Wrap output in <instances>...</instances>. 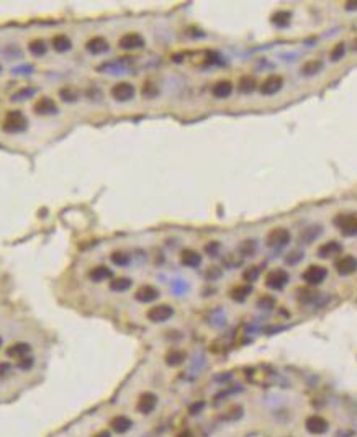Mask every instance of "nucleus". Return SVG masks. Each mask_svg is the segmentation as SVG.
I'll list each match as a JSON object with an SVG mask.
<instances>
[{"mask_svg":"<svg viewBox=\"0 0 357 437\" xmlns=\"http://www.w3.org/2000/svg\"><path fill=\"white\" fill-rule=\"evenodd\" d=\"M27 126H28L27 116L18 110L8 111L5 115V120L2 123V130L8 133V135H17V133L25 131Z\"/></svg>","mask_w":357,"mask_h":437,"instance_id":"1","label":"nucleus"},{"mask_svg":"<svg viewBox=\"0 0 357 437\" xmlns=\"http://www.w3.org/2000/svg\"><path fill=\"white\" fill-rule=\"evenodd\" d=\"M290 238H292L290 231H288L287 228L278 226V228H274L267 233L266 244L272 249H282V247H285L288 243H290Z\"/></svg>","mask_w":357,"mask_h":437,"instance_id":"2","label":"nucleus"},{"mask_svg":"<svg viewBox=\"0 0 357 437\" xmlns=\"http://www.w3.org/2000/svg\"><path fill=\"white\" fill-rule=\"evenodd\" d=\"M172 316H174V308L167 303L154 304V306H151L148 311H146V318H148L151 323H165Z\"/></svg>","mask_w":357,"mask_h":437,"instance_id":"3","label":"nucleus"},{"mask_svg":"<svg viewBox=\"0 0 357 437\" xmlns=\"http://www.w3.org/2000/svg\"><path fill=\"white\" fill-rule=\"evenodd\" d=\"M288 280H290V275H288L287 270L283 269H274L271 270L267 275H266V287L271 288V290H275V292H278V290H283L285 288V285L288 283Z\"/></svg>","mask_w":357,"mask_h":437,"instance_id":"4","label":"nucleus"},{"mask_svg":"<svg viewBox=\"0 0 357 437\" xmlns=\"http://www.w3.org/2000/svg\"><path fill=\"white\" fill-rule=\"evenodd\" d=\"M158 403H159V398L156 393L144 391V393H141L138 396V400H136V411H138L139 414L148 416L158 408Z\"/></svg>","mask_w":357,"mask_h":437,"instance_id":"5","label":"nucleus"},{"mask_svg":"<svg viewBox=\"0 0 357 437\" xmlns=\"http://www.w3.org/2000/svg\"><path fill=\"white\" fill-rule=\"evenodd\" d=\"M334 224L341 229V233L344 236H354L357 234V213L336 216Z\"/></svg>","mask_w":357,"mask_h":437,"instance_id":"6","label":"nucleus"},{"mask_svg":"<svg viewBox=\"0 0 357 437\" xmlns=\"http://www.w3.org/2000/svg\"><path fill=\"white\" fill-rule=\"evenodd\" d=\"M328 270L323 265H310L306 270H303L302 278L308 285H320L326 280Z\"/></svg>","mask_w":357,"mask_h":437,"instance_id":"7","label":"nucleus"},{"mask_svg":"<svg viewBox=\"0 0 357 437\" xmlns=\"http://www.w3.org/2000/svg\"><path fill=\"white\" fill-rule=\"evenodd\" d=\"M110 93L116 102H128L135 97L136 88L133 83H130V82H118L111 87Z\"/></svg>","mask_w":357,"mask_h":437,"instance_id":"8","label":"nucleus"},{"mask_svg":"<svg viewBox=\"0 0 357 437\" xmlns=\"http://www.w3.org/2000/svg\"><path fill=\"white\" fill-rule=\"evenodd\" d=\"M305 429L310 432V434L321 436V434H326V432H328V429H330V424H328V421L325 419V417H321L318 414H313V416L306 417Z\"/></svg>","mask_w":357,"mask_h":437,"instance_id":"9","label":"nucleus"},{"mask_svg":"<svg viewBox=\"0 0 357 437\" xmlns=\"http://www.w3.org/2000/svg\"><path fill=\"white\" fill-rule=\"evenodd\" d=\"M282 87H283V77L274 74V76H269L266 81L261 83V93L266 97L275 95L277 92L282 90Z\"/></svg>","mask_w":357,"mask_h":437,"instance_id":"10","label":"nucleus"},{"mask_svg":"<svg viewBox=\"0 0 357 437\" xmlns=\"http://www.w3.org/2000/svg\"><path fill=\"white\" fill-rule=\"evenodd\" d=\"M33 111L41 116L55 115V113H57V105L51 97H41V98H38L35 102V105H33Z\"/></svg>","mask_w":357,"mask_h":437,"instance_id":"11","label":"nucleus"},{"mask_svg":"<svg viewBox=\"0 0 357 437\" xmlns=\"http://www.w3.org/2000/svg\"><path fill=\"white\" fill-rule=\"evenodd\" d=\"M118 46L121 49H126V51H131V49H139L144 46V38L141 36L139 33H126L120 38Z\"/></svg>","mask_w":357,"mask_h":437,"instance_id":"12","label":"nucleus"},{"mask_svg":"<svg viewBox=\"0 0 357 437\" xmlns=\"http://www.w3.org/2000/svg\"><path fill=\"white\" fill-rule=\"evenodd\" d=\"M135 298L139 303H153L154 300L159 298V290L153 285H141L135 292Z\"/></svg>","mask_w":357,"mask_h":437,"instance_id":"13","label":"nucleus"},{"mask_svg":"<svg viewBox=\"0 0 357 437\" xmlns=\"http://www.w3.org/2000/svg\"><path fill=\"white\" fill-rule=\"evenodd\" d=\"M131 427H133V421L125 414H116L110 419V429L116 434H126Z\"/></svg>","mask_w":357,"mask_h":437,"instance_id":"14","label":"nucleus"},{"mask_svg":"<svg viewBox=\"0 0 357 437\" xmlns=\"http://www.w3.org/2000/svg\"><path fill=\"white\" fill-rule=\"evenodd\" d=\"M30 352H31V346L28 342H15L7 347L5 355L10 358H17V360H22L23 357L30 355Z\"/></svg>","mask_w":357,"mask_h":437,"instance_id":"15","label":"nucleus"},{"mask_svg":"<svg viewBox=\"0 0 357 437\" xmlns=\"http://www.w3.org/2000/svg\"><path fill=\"white\" fill-rule=\"evenodd\" d=\"M336 270L339 275H351L357 270V259L354 255H342L341 259H337L336 262Z\"/></svg>","mask_w":357,"mask_h":437,"instance_id":"16","label":"nucleus"},{"mask_svg":"<svg viewBox=\"0 0 357 437\" xmlns=\"http://www.w3.org/2000/svg\"><path fill=\"white\" fill-rule=\"evenodd\" d=\"M180 264L189 269L198 267V265L202 264V254L193 249H184L182 252H180Z\"/></svg>","mask_w":357,"mask_h":437,"instance_id":"17","label":"nucleus"},{"mask_svg":"<svg viewBox=\"0 0 357 437\" xmlns=\"http://www.w3.org/2000/svg\"><path fill=\"white\" fill-rule=\"evenodd\" d=\"M111 270L107 267V265H95V267H92L89 272H87V277H89V280H92L94 283H100L104 282V280H109L111 278Z\"/></svg>","mask_w":357,"mask_h":437,"instance_id":"18","label":"nucleus"},{"mask_svg":"<svg viewBox=\"0 0 357 437\" xmlns=\"http://www.w3.org/2000/svg\"><path fill=\"white\" fill-rule=\"evenodd\" d=\"M109 41L102 36H94L85 43V49L92 54H104L109 51Z\"/></svg>","mask_w":357,"mask_h":437,"instance_id":"19","label":"nucleus"},{"mask_svg":"<svg viewBox=\"0 0 357 437\" xmlns=\"http://www.w3.org/2000/svg\"><path fill=\"white\" fill-rule=\"evenodd\" d=\"M341 250H342V246L337 243V241H328V243L321 244L320 247H318V255H320L321 259H330L332 255L339 254Z\"/></svg>","mask_w":357,"mask_h":437,"instance_id":"20","label":"nucleus"},{"mask_svg":"<svg viewBox=\"0 0 357 437\" xmlns=\"http://www.w3.org/2000/svg\"><path fill=\"white\" fill-rule=\"evenodd\" d=\"M185 358H187V354L184 351H180V349H172V351H169L165 354L164 360L169 367H179L185 362Z\"/></svg>","mask_w":357,"mask_h":437,"instance_id":"21","label":"nucleus"},{"mask_svg":"<svg viewBox=\"0 0 357 437\" xmlns=\"http://www.w3.org/2000/svg\"><path fill=\"white\" fill-rule=\"evenodd\" d=\"M233 92V83L229 81H220L213 85L212 93L215 98H228Z\"/></svg>","mask_w":357,"mask_h":437,"instance_id":"22","label":"nucleus"},{"mask_svg":"<svg viewBox=\"0 0 357 437\" xmlns=\"http://www.w3.org/2000/svg\"><path fill=\"white\" fill-rule=\"evenodd\" d=\"M51 46L57 53H67L72 48V41L69 39V36H66V34H56L51 41Z\"/></svg>","mask_w":357,"mask_h":437,"instance_id":"23","label":"nucleus"},{"mask_svg":"<svg viewBox=\"0 0 357 437\" xmlns=\"http://www.w3.org/2000/svg\"><path fill=\"white\" fill-rule=\"evenodd\" d=\"M251 292H252V287L251 285H236V287H233L231 288V292H229V297H231L234 301H244V300H246L249 295H251Z\"/></svg>","mask_w":357,"mask_h":437,"instance_id":"24","label":"nucleus"},{"mask_svg":"<svg viewBox=\"0 0 357 437\" xmlns=\"http://www.w3.org/2000/svg\"><path fill=\"white\" fill-rule=\"evenodd\" d=\"M131 285H133V282H131V278L128 277H115L110 280V290L116 293L126 292V290L131 288Z\"/></svg>","mask_w":357,"mask_h":437,"instance_id":"25","label":"nucleus"},{"mask_svg":"<svg viewBox=\"0 0 357 437\" xmlns=\"http://www.w3.org/2000/svg\"><path fill=\"white\" fill-rule=\"evenodd\" d=\"M320 234H321V226H308V228H305V231H302L300 241H302V243L310 244V243H313V241H315Z\"/></svg>","mask_w":357,"mask_h":437,"instance_id":"26","label":"nucleus"},{"mask_svg":"<svg viewBox=\"0 0 357 437\" xmlns=\"http://www.w3.org/2000/svg\"><path fill=\"white\" fill-rule=\"evenodd\" d=\"M323 69V61H318V59H313V61H306L302 66V74L303 76H315Z\"/></svg>","mask_w":357,"mask_h":437,"instance_id":"27","label":"nucleus"},{"mask_svg":"<svg viewBox=\"0 0 357 437\" xmlns=\"http://www.w3.org/2000/svg\"><path fill=\"white\" fill-rule=\"evenodd\" d=\"M254 88H256V79L252 76H244L239 79L238 83V90L241 93H252Z\"/></svg>","mask_w":357,"mask_h":437,"instance_id":"28","label":"nucleus"},{"mask_svg":"<svg viewBox=\"0 0 357 437\" xmlns=\"http://www.w3.org/2000/svg\"><path fill=\"white\" fill-rule=\"evenodd\" d=\"M28 49H30V53L33 54V56H45L46 51H48V46L46 43L43 41V39H33V41H30V44H28Z\"/></svg>","mask_w":357,"mask_h":437,"instance_id":"29","label":"nucleus"},{"mask_svg":"<svg viewBox=\"0 0 357 437\" xmlns=\"http://www.w3.org/2000/svg\"><path fill=\"white\" fill-rule=\"evenodd\" d=\"M111 262L118 265V267H125V265L130 264V254L123 252V250H115V252L111 254Z\"/></svg>","mask_w":357,"mask_h":437,"instance_id":"30","label":"nucleus"},{"mask_svg":"<svg viewBox=\"0 0 357 437\" xmlns=\"http://www.w3.org/2000/svg\"><path fill=\"white\" fill-rule=\"evenodd\" d=\"M259 275H261V269L256 267V265H252V267H247L246 270H244L243 273V278L246 280V282H254V280L259 278Z\"/></svg>","mask_w":357,"mask_h":437,"instance_id":"31","label":"nucleus"},{"mask_svg":"<svg viewBox=\"0 0 357 437\" xmlns=\"http://www.w3.org/2000/svg\"><path fill=\"white\" fill-rule=\"evenodd\" d=\"M346 54V44L344 43H337L331 51V61H341Z\"/></svg>","mask_w":357,"mask_h":437,"instance_id":"32","label":"nucleus"},{"mask_svg":"<svg viewBox=\"0 0 357 437\" xmlns=\"http://www.w3.org/2000/svg\"><path fill=\"white\" fill-rule=\"evenodd\" d=\"M59 95H61L62 100H66V102H76L77 98H79V93L74 92L72 88H61Z\"/></svg>","mask_w":357,"mask_h":437,"instance_id":"33","label":"nucleus"},{"mask_svg":"<svg viewBox=\"0 0 357 437\" xmlns=\"http://www.w3.org/2000/svg\"><path fill=\"white\" fill-rule=\"evenodd\" d=\"M239 249H241V252L244 255H251L254 250H256V243H254V239H246L241 244V247H239Z\"/></svg>","mask_w":357,"mask_h":437,"instance_id":"34","label":"nucleus"},{"mask_svg":"<svg viewBox=\"0 0 357 437\" xmlns=\"http://www.w3.org/2000/svg\"><path fill=\"white\" fill-rule=\"evenodd\" d=\"M156 93H158V88H156L154 83L146 82L144 87H143V95L148 97V98H153V97H156Z\"/></svg>","mask_w":357,"mask_h":437,"instance_id":"35","label":"nucleus"},{"mask_svg":"<svg viewBox=\"0 0 357 437\" xmlns=\"http://www.w3.org/2000/svg\"><path fill=\"white\" fill-rule=\"evenodd\" d=\"M33 365V358L28 355V357H23L22 360H18V367L22 368V370H28Z\"/></svg>","mask_w":357,"mask_h":437,"instance_id":"36","label":"nucleus"},{"mask_svg":"<svg viewBox=\"0 0 357 437\" xmlns=\"http://www.w3.org/2000/svg\"><path fill=\"white\" fill-rule=\"evenodd\" d=\"M302 257H303L302 252H298V250H297V252H290V255H288V257L285 259V262H287V264H292V265H293V264H297L298 260H300Z\"/></svg>","mask_w":357,"mask_h":437,"instance_id":"37","label":"nucleus"},{"mask_svg":"<svg viewBox=\"0 0 357 437\" xmlns=\"http://www.w3.org/2000/svg\"><path fill=\"white\" fill-rule=\"evenodd\" d=\"M203 408V403H195L193 406H190V414H197V412H200V410Z\"/></svg>","mask_w":357,"mask_h":437,"instance_id":"38","label":"nucleus"},{"mask_svg":"<svg viewBox=\"0 0 357 437\" xmlns=\"http://www.w3.org/2000/svg\"><path fill=\"white\" fill-rule=\"evenodd\" d=\"M8 370H10V365H8V363H0V377L5 375Z\"/></svg>","mask_w":357,"mask_h":437,"instance_id":"39","label":"nucleus"},{"mask_svg":"<svg viewBox=\"0 0 357 437\" xmlns=\"http://www.w3.org/2000/svg\"><path fill=\"white\" fill-rule=\"evenodd\" d=\"M175 437H195V434H193L192 431H187V429H185V431H182V432H179V434L175 436Z\"/></svg>","mask_w":357,"mask_h":437,"instance_id":"40","label":"nucleus"},{"mask_svg":"<svg viewBox=\"0 0 357 437\" xmlns=\"http://www.w3.org/2000/svg\"><path fill=\"white\" fill-rule=\"evenodd\" d=\"M92 437H111V434L109 431H99V432H95Z\"/></svg>","mask_w":357,"mask_h":437,"instance_id":"41","label":"nucleus"},{"mask_svg":"<svg viewBox=\"0 0 357 437\" xmlns=\"http://www.w3.org/2000/svg\"><path fill=\"white\" fill-rule=\"evenodd\" d=\"M346 8L347 10H357V2H347L346 3Z\"/></svg>","mask_w":357,"mask_h":437,"instance_id":"42","label":"nucleus"},{"mask_svg":"<svg viewBox=\"0 0 357 437\" xmlns=\"http://www.w3.org/2000/svg\"><path fill=\"white\" fill-rule=\"evenodd\" d=\"M354 49H356V51H357V39H356V41H354Z\"/></svg>","mask_w":357,"mask_h":437,"instance_id":"43","label":"nucleus"},{"mask_svg":"<svg viewBox=\"0 0 357 437\" xmlns=\"http://www.w3.org/2000/svg\"><path fill=\"white\" fill-rule=\"evenodd\" d=\"M0 346H2V337H0Z\"/></svg>","mask_w":357,"mask_h":437,"instance_id":"44","label":"nucleus"}]
</instances>
